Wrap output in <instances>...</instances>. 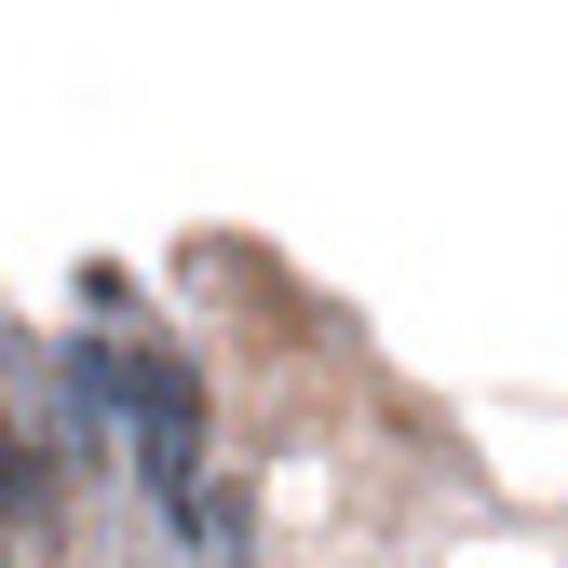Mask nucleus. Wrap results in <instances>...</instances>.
Here are the masks:
<instances>
[{
    "mask_svg": "<svg viewBox=\"0 0 568 568\" xmlns=\"http://www.w3.org/2000/svg\"><path fill=\"white\" fill-rule=\"evenodd\" d=\"M28 515H54V447L0 434V528H28Z\"/></svg>",
    "mask_w": 568,
    "mask_h": 568,
    "instance_id": "obj_3",
    "label": "nucleus"
},
{
    "mask_svg": "<svg viewBox=\"0 0 568 568\" xmlns=\"http://www.w3.org/2000/svg\"><path fill=\"white\" fill-rule=\"evenodd\" d=\"M54 406H68V447H109L122 434V338H54Z\"/></svg>",
    "mask_w": 568,
    "mask_h": 568,
    "instance_id": "obj_2",
    "label": "nucleus"
},
{
    "mask_svg": "<svg viewBox=\"0 0 568 568\" xmlns=\"http://www.w3.org/2000/svg\"><path fill=\"white\" fill-rule=\"evenodd\" d=\"M122 460L190 528V501H203V379L176 366V352H150V338H122Z\"/></svg>",
    "mask_w": 568,
    "mask_h": 568,
    "instance_id": "obj_1",
    "label": "nucleus"
}]
</instances>
